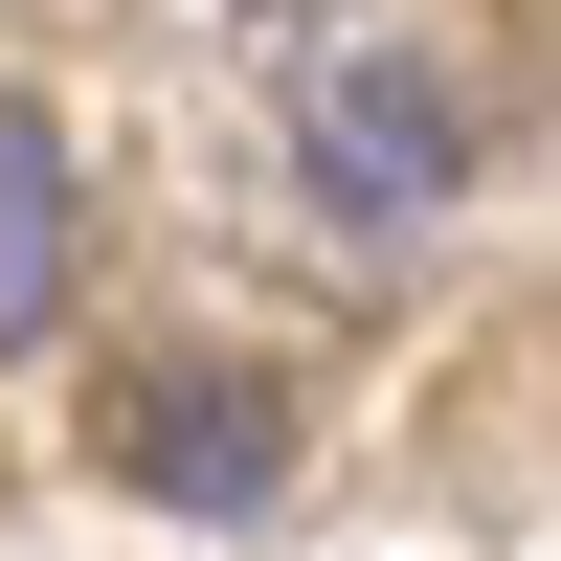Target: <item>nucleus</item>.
Segmentation results:
<instances>
[{"mask_svg":"<svg viewBox=\"0 0 561 561\" xmlns=\"http://www.w3.org/2000/svg\"><path fill=\"white\" fill-rule=\"evenodd\" d=\"M293 180H314L337 225L449 203V180H472V90H449L427 45H359V68H314V90H293Z\"/></svg>","mask_w":561,"mask_h":561,"instance_id":"1","label":"nucleus"},{"mask_svg":"<svg viewBox=\"0 0 561 561\" xmlns=\"http://www.w3.org/2000/svg\"><path fill=\"white\" fill-rule=\"evenodd\" d=\"M113 472L180 494V517H270V494H293V404H270L248 359H158V382L113 404Z\"/></svg>","mask_w":561,"mask_h":561,"instance_id":"2","label":"nucleus"},{"mask_svg":"<svg viewBox=\"0 0 561 561\" xmlns=\"http://www.w3.org/2000/svg\"><path fill=\"white\" fill-rule=\"evenodd\" d=\"M68 314V135L45 113H0V359Z\"/></svg>","mask_w":561,"mask_h":561,"instance_id":"3","label":"nucleus"}]
</instances>
